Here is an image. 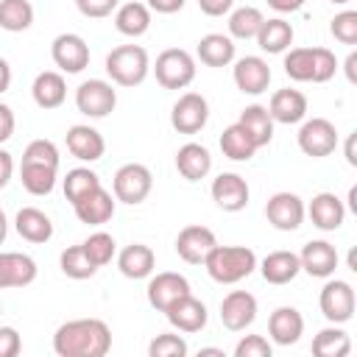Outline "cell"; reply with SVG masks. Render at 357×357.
<instances>
[{
    "label": "cell",
    "instance_id": "6da1fadb",
    "mask_svg": "<svg viewBox=\"0 0 357 357\" xmlns=\"http://www.w3.org/2000/svg\"><path fill=\"white\" fill-rule=\"evenodd\" d=\"M112 349V329L100 318H75L56 329L53 351L59 357H103Z\"/></svg>",
    "mask_w": 357,
    "mask_h": 357
},
{
    "label": "cell",
    "instance_id": "7a4b0ae2",
    "mask_svg": "<svg viewBox=\"0 0 357 357\" xmlns=\"http://www.w3.org/2000/svg\"><path fill=\"white\" fill-rule=\"evenodd\" d=\"M206 273L218 284H237L257 268V254L245 245H215L204 259Z\"/></svg>",
    "mask_w": 357,
    "mask_h": 357
},
{
    "label": "cell",
    "instance_id": "3957f363",
    "mask_svg": "<svg viewBox=\"0 0 357 357\" xmlns=\"http://www.w3.org/2000/svg\"><path fill=\"white\" fill-rule=\"evenodd\" d=\"M337 70V59L329 47H293L284 56V73L301 84H326Z\"/></svg>",
    "mask_w": 357,
    "mask_h": 357
},
{
    "label": "cell",
    "instance_id": "277c9868",
    "mask_svg": "<svg viewBox=\"0 0 357 357\" xmlns=\"http://www.w3.org/2000/svg\"><path fill=\"white\" fill-rule=\"evenodd\" d=\"M148 70V50L139 45H120L106 56V73L117 86H139Z\"/></svg>",
    "mask_w": 357,
    "mask_h": 357
},
{
    "label": "cell",
    "instance_id": "5b68a950",
    "mask_svg": "<svg viewBox=\"0 0 357 357\" xmlns=\"http://www.w3.org/2000/svg\"><path fill=\"white\" fill-rule=\"evenodd\" d=\"M153 75L165 89H184L195 78V59L181 47H167L156 56Z\"/></svg>",
    "mask_w": 357,
    "mask_h": 357
},
{
    "label": "cell",
    "instance_id": "8992f818",
    "mask_svg": "<svg viewBox=\"0 0 357 357\" xmlns=\"http://www.w3.org/2000/svg\"><path fill=\"white\" fill-rule=\"evenodd\" d=\"M151 187H153V176L145 165L139 162H128L123 167H117L114 173V181H112V190H114V198L123 201V204H142L148 195H151Z\"/></svg>",
    "mask_w": 357,
    "mask_h": 357
},
{
    "label": "cell",
    "instance_id": "52a82bcc",
    "mask_svg": "<svg viewBox=\"0 0 357 357\" xmlns=\"http://www.w3.org/2000/svg\"><path fill=\"white\" fill-rule=\"evenodd\" d=\"M75 106H78L81 114L100 120V117H106V114L114 112V106H117V89L109 81H103V78H89V81H84L75 89Z\"/></svg>",
    "mask_w": 357,
    "mask_h": 357
},
{
    "label": "cell",
    "instance_id": "ba28073f",
    "mask_svg": "<svg viewBox=\"0 0 357 357\" xmlns=\"http://www.w3.org/2000/svg\"><path fill=\"white\" fill-rule=\"evenodd\" d=\"M298 148L307 156H312V159L329 156L337 148V128H335V123L326 120V117L304 120L301 128H298Z\"/></svg>",
    "mask_w": 357,
    "mask_h": 357
},
{
    "label": "cell",
    "instance_id": "9c48e42d",
    "mask_svg": "<svg viewBox=\"0 0 357 357\" xmlns=\"http://www.w3.org/2000/svg\"><path fill=\"white\" fill-rule=\"evenodd\" d=\"M304 215H307L304 201L296 192H287V190L273 192L265 204V218L279 231H296L304 223Z\"/></svg>",
    "mask_w": 357,
    "mask_h": 357
},
{
    "label": "cell",
    "instance_id": "30bf717a",
    "mask_svg": "<svg viewBox=\"0 0 357 357\" xmlns=\"http://www.w3.org/2000/svg\"><path fill=\"white\" fill-rule=\"evenodd\" d=\"M318 304H321V312L329 324H346L351 321L354 315V287L343 279H332L321 287V296H318Z\"/></svg>",
    "mask_w": 357,
    "mask_h": 357
},
{
    "label": "cell",
    "instance_id": "8fae6325",
    "mask_svg": "<svg viewBox=\"0 0 357 357\" xmlns=\"http://www.w3.org/2000/svg\"><path fill=\"white\" fill-rule=\"evenodd\" d=\"M209 120V103L198 92H184L170 112V126L178 134H198Z\"/></svg>",
    "mask_w": 357,
    "mask_h": 357
},
{
    "label": "cell",
    "instance_id": "7c38bea8",
    "mask_svg": "<svg viewBox=\"0 0 357 357\" xmlns=\"http://www.w3.org/2000/svg\"><path fill=\"white\" fill-rule=\"evenodd\" d=\"M50 56H53V64L70 75L89 67V45L78 33H59L50 45Z\"/></svg>",
    "mask_w": 357,
    "mask_h": 357
},
{
    "label": "cell",
    "instance_id": "4fadbf2b",
    "mask_svg": "<svg viewBox=\"0 0 357 357\" xmlns=\"http://www.w3.org/2000/svg\"><path fill=\"white\" fill-rule=\"evenodd\" d=\"M257 318V298L248 290H231L220 301V321L229 332H243Z\"/></svg>",
    "mask_w": 357,
    "mask_h": 357
},
{
    "label": "cell",
    "instance_id": "5bb4252c",
    "mask_svg": "<svg viewBox=\"0 0 357 357\" xmlns=\"http://www.w3.org/2000/svg\"><path fill=\"white\" fill-rule=\"evenodd\" d=\"M218 245L215 240V231L206 229V226H184L176 237V251L184 262L190 265H204L206 254Z\"/></svg>",
    "mask_w": 357,
    "mask_h": 357
},
{
    "label": "cell",
    "instance_id": "9a60e30c",
    "mask_svg": "<svg viewBox=\"0 0 357 357\" xmlns=\"http://www.w3.org/2000/svg\"><path fill=\"white\" fill-rule=\"evenodd\" d=\"M148 304L159 312H165L173 301H178L181 296L190 293V282L187 276L181 273H173V271H165V273H156L151 282H148Z\"/></svg>",
    "mask_w": 357,
    "mask_h": 357
},
{
    "label": "cell",
    "instance_id": "2e32d148",
    "mask_svg": "<svg viewBox=\"0 0 357 357\" xmlns=\"http://www.w3.org/2000/svg\"><path fill=\"white\" fill-rule=\"evenodd\" d=\"M165 315H167V321H170L173 329L187 332V335L201 332V329L206 326V318H209L204 301H198L192 293H187V296H181L178 301H173V304L165 310Z\"/></svg>",
    "mask_w": 357,
    "mask_h": 357
},
{
    "label": "cell",
    "instance_id": "e0dca14e",
    "mask_svg": "<svg viewBox=\"0 0 357 357\" xmlns=\"http://www.w3.org/2000/svg\"><path fill=\"white\" fill-rule=\"evenodd\" d=\"M248 184L243 176L237 173H220L215 181H212V201L223 209V212H240L248 206Z\"/></svg>",
    "mask_w": 357,
    "mask_h": 357
},
{
    "label": "cell",
    "instance_id": "ac0fdd59",
    "mask_svg": "<svg viewBox=\"0 0 357 357\" xmlns=\"http://www.w3.org/2000/svg\"><path fill=\"white\" fill-rule=\"evenodd\" d=\"M231 75H234L237 89L245 92V95H262L268 89V84H271V67L259 56H243L234 64Z\"/></svg>",
    "mask_w": 357,
    "mask_h": 357
},
{
    "label": "cell",
    "instance_id": "d6986e66",
    "mask_svg": "<svg viewBox=\"0 0 357 357\" xmlns=\"http://www.w3.org/2000/svg\"><path fill=\"white\" fill-rule=\"evenodd\" d=\"M67 151L81 162H98L106 153V139L98 128L78 123V126H70L67 131Z\"/></svg>",
    "mask_w": 357,
    "mask_h": 357
},
{
    "label": "cell",
    "instance_id": "ffe728a7",
    "mask_svg": "<svg viewBox=\"0 0 357 357\" xmlns=\"http://www.w3.org/2000/svg\"><path fill=\"white\" fill-rule=\"evenodd\" d=\"M73 209H75V218H78L81 223H86V226H103V223L112 220V215H114V198H112L109 190L95 187V190L86 192L84 198H78V201L73 204Z\"/></svg>",
    "mask_w": 357,
    "mask_h": 357
},
{
    "label": "cell",
    "instance_id": "44dd1931",
    "mask_svg": "<svg viewBox=\"0 0 357 357\" xmlns=\"http://www.w3.org/2000/svg\"><path fill=\"white\" fill-rule=\"evenodd\" d=\"M298 262H301V271H307L310 276L315 279H326L335 273L337 268V251L332 243L326 240H310L301 254H298Z\"/></svg>",
    "mask_w": 357,
    "mask_h": 357
},
{
    "label": "cell",
    "instance_id": "7402d4cb",
    "mask_svg": "<svg viewBox=\"0 0 357 357\" xmlns=\"http://www.w3.org/2000/svg\"><path fill=\"white\" fill-rule=\"evenodd\" d=\"M36 279V262L20 251H0V290L28 287Z\"/></svg>",
    "mask_w": 357,
    "mask_h": 357
},
{
    "label": "cell",
    "instance_id": "603a6c76",
    "mask_svg": "<svg viewBox=\"0 0 357 357\" xmlns=\"http://www.w3.org/2000/svg\"><path fill=\"white\" fill-rule=\"evenodd\" d=\"M268 335L276 346H293L304 335V318L296 307H276L268 318Z\"/></svg>",
    "mask_w": 357,
    "mask_h": 357
},
{
    "label": "cell",
    "instance_id": "cb8c5ba5",
    "mask_svg": "<svg viewBox=\"0 0 357 357\" xmlns=\"http://www.w3.org/2000/svg\"><path fill=\"white\" fill-rule=\"evenodd\" d=\"M307 215H310L315 229L335 231V229H340V223L346 218V206L335 192H318V195H312V201L307 206Z\"/></svg>",
    "mask_w": 357,
    "mask_h": 357
},
{
    "label": "cell",
    "instance_id": "d4e9b609",
    "mask_svg": "<svg viewBox=\"0 0 357 357\" xmlns=\"http://www.w3.org/2000/svg\"><path fill=\"white\" fill-rule=\"evenodd\" d=\"M268 114L273 117V123H284V126L301 123L307 117V95L298 89H279L271 95Z\"/></svg>",
    "mask_w": 357,
    "mask_h": 357
},
{
    "label": "cell",
    "instance_id": "484cf974",
    "mask_svg": "<svg viewBox=\"0 0 357 357\" xmlns=\"http://www.w3.org/2000/svg\"><path fill=\"white\" fill-rule=\"evenodd\" d=\"M31 95H33V103L39 109H59L67 98V81L61 73L56 70H45L33 78L31 84Z\"/></svg>",
    "mask_w": 357,
    "mask_h": 357
},
{
    "label": "cell",
    "instance_id": "4316f807",
    "mask_svg": "<svg viewBox=\"0 0 357 357\" xmlns=\"http://www.w3.org/2000/svg\"><path fill=\"white\" fill-rule=\"evenodd\" d=\"M153 265H156V254L145 243H131L117 254V268L126 279H145L153 273Z\"/></svg>",
    "mask_w": 357,
    "mask_h": 357
},
{
    "label": "cell",
    "instance_id": "83f0119b",
    "mask_svg": "<svg viewBox=\"0 0 357 357\" xmlns=\"http://www.w3.org/2000/svg\"><path fill=\"white\" fill-rule=\"evenodd\" d=\"M176 170L187 178V181H201L209 176L212 170V156L204 145L198 142H187L176 151Z\"/></svg>",
    "mask_w": 357,
    "mask_h": 357
},
{
    "label": "cell",
    "instance_id": "f1b7e54d",
    "mask_svg": "<svg viewBox=\"0 0 357 357\" xmlns=\"http://www.w3.org/2000/svg\"><path fill=\"white\" fill-rule=\"evenodd\" d=\"M14 226H17V234L22 240L36 243V245L47 243L53 237V220L42 209H36V206H22L17 212V218H14Z\"/></svg>",
    "mask_w": 357,
    "mask_h": 357
},
{
    "label": "cell",
    "instance_id": "f546056e",
    "mask_svg": "<svg viewBox=\"0 0 357 357\" xmlns=\"http://www.w3.org/2000/svg\"><path fill=\"white\" fill-rule=\"evenodd\" d=\"M259 271L268 284H287L298 276L301 262H298V254H293V251H273L262 259Z\"/></svg>",
    "mask_w": 357,
    "mask_h": 357
},
{
    "label": "cell",
    "instance_id": "4dcf8cb0",
    "mask_svg": "<svg viewBox=\"0 0 357 357\" xmlns=\"http://www.w3.org/2000/svg\"><path fill=\"white\" fill-rule=\"evenodd\" d=\"M254 39L265 53H284L293 45V25L287 20H282V17L265 20Z\"/></svg>",
    "mask_w": 357,
    "mask_h": 357
},
{
    "label": "cell",
    "instance_id": "1f68e13d",
    "mask_svg": "<svg viewBox=\"0 0 357 357\" xmlns=\"http://www.w3.org/2000/svg\"><path fill=\"white\" fill-rule=\"evenodd\" d=\"M220 151L226 159L231 162H248L259 148L254 142V137L240 126V123H231L229 128H223L220 134Z\"/></svg>",
    "mask_w": 357,
    "mask_h": 357
},
{
    "label": "cell",
    "instance_id": "d6a6232c",
    "mask_svg": "<svg viewBox=\"0 0 357 357\" xmlns=\"http://www.w3.org/2000/svg\"><path fill=\"white\" fill-rule=\"evenodd\" d=\"M195 53L206 67H226L234 61V42L231 36H223V33H206L201 36Z\"/></svg>",
    "mask_w": 357,
    "mask_h": 357
},
{
    "label": "cell",
    "instance_id": "836d02e7",
    "mask_svg": "<svg viewBox=\"0 0 357 357\" xmlns=\"http://www.w3.org/2000/svg\"><path fill=\"white\" fill-rule=\"evenodd\" d=\"M114 28L123 36H142L151 28V8L145 3H123L114 11Z\"/></svg>",
    "mask_w": 357,
    "mask_h": 357
},
{
    "label": "cell",
    "instance_id": "e575fe53",
    "mask_svg": "<svg viewBox=\"0 0 357 357\" xmlns=\"http://www.w3.org/2000/svg\"><path fill=\"white\" fill-rule=\"evenodd\" d=\"M237 123L254 137L257 148H265V145L273 139V117L268 114V106H259V103L245 106V109L240 112V120H237Z\"/></svg>",
    "mask_w": 357,
    "mask_h": 357
},
{
    "label": "cell",
    "instance_id": "d590c367",
    "mask_svg": "<svg viewBox=\"0 0 357 357\" xmlns=\"http://www.w3.org/2000/svg\"><path fill=\"white\" fill-rule=\"evenodd\" d=\"M56 173L59 167L50 165H36V162H22L20 167V181L31 195H50L56 187Z\"/></svg>",
    "mask_w": 357,
    "mask_h": 357
},
{
    "label": "cell",
    "instance_id": "8d00e7d4",
    "mask_svg": "<svg viewBox=\"0 0 357 357\" xmlns=\"http://www.w3.org/2000/svg\"><path fill=\"white\" fill-rule=\"evenodd\" d=\"M33 25V6L28 0H0V28L8 33L28 31Z\"/></svg>",
    "mask_w": 357,
    "mask_h": 357
},
{
    "label": "cell",
    "instance_id": "74e56055",
    "mask_svg": "<svg viewBox=\"0 0 357 357\" xmlns=\"http://www.w3.org/2000/svg\"><path fill=\"white\" fill-rule=\"evenodd\" d=\"M349 351H351V337L337 326H326L312 337V354L318 357H346Z\"/></svg>",
    "mask_w": 357,
    "mask_h": 357
},
{
    "label": "cell",
    "instance_id": "f35d334b",
    "mask_svg": "<svg viewBox=\"0 0 357 357\" xmlns=\"http://www.w3.org/2000/svg\"><path fill=\"white\" fill-rule=\"evenodd\" d=\"M59 265H61L64 276H70V279H89V276H95V271H98V265L86 257L84 245H70V248H64L61 257H59Z\"/></svg>",
    "mask_w": 357,
    "mask_h": 357
},
{
    "label": "cell",
    "instance_id": "ab89813d",
    "mask_svg": "<svg viewBox=\"0 0 357 357\" xmlns=\"http://www.w3.org/2000/svg\"><path fill=\"white\" fill-rule=\"evenodd\" d=\"M262 22H265V17H262L259 8L243 6V8L231 11V17H229V33H231L234 39H254Z\"/></svg>",
    "mask_w": 357,
    "mask_h": 357
},
{
    "label": "cell",
    "instance_id": "60d3db41",
    "mask_svg": "<svg viewBox=\"0 0 357 357\" xmlns=\"http://www.w3.org/2000/svg\"><path fill=\"white\" fill-rule=\"evenodd\" d=\"M95 187H100V178H98V173L89 170V167H73V170H67V176H64V198H67L70 204H75L78 198H84V195L92 192Z\"/></svg>",
    "mask_w": 357,
    "mask_h": 357
},
{
    "label": "cell",
    "instance_id": "b9f144b4",
    "mask_svg": "<svg viewBox=\"0 0 357 357\" xmlns=\"http://www.w3.org/2000/svg\"><path fill=\"white\" fill-rule=\"evenodd\" d=\"M84 251H86V257L98 265V268H103V265H109L112 262V257H114V251H117V243H114V237L112 234H106V231H95V234H89L84 243Z\"/></svg>",
    "mask_w": 357,
    "mask_h": 357
},
{
    "label": "cell",
    "instance_id": "7bdbcfd3",
    "mask_svg": "<svg viewBox=\"0 0 357 357\" xmlns=\"http://www.w3.org/2000/svg\"><path fill=\"white\" fill-rule=\"evenodd\" d=\"M190 349H187V340L181 335H173V332H165V335H156L148 346V354L151 357H184Z\"/></svg>",
    "mask_w": 357,
    "mask_h": 357
},
{
    "label": "cell",
    "instance_id": "ee69618b",
    "mask_svg": "<svg viewBox=\"0 0 357 357\" xmlns=\"http://www.w3.org/2000/svg\"><path fill=\"white\" fill-rule=\"evenodd\" d=\"M332 36L343 45H357V11H340L332 17V25H329Z\"/></svg>",
    "mask_w": 357,
    "mask_h": 357
},
{
    "label": "cell",
    "instance_id": "f6af8a7d",
    "mask_svg": "<svg viewBox=\"0 0 357 357\" xmlns=\"http://www.w3.org/2000/svg\"><path fill=\"white\" fill-rule=\"evenodd\" d=\"M22 162H36V165L59 167V148L50 139H33V142H28V148L22 153Z\"/></svg>",
    "mask_w": 357,
    "mask_h": 357
},
{
    "label": "cell",
    "instance_id": "bcb514c9",
    "mask_svg": "<svg viewBox=\"0 0 357 357\" xmlns=\"http://www.w3.org/2000/svg\"><path fill=\"white\" fill-rule=\"evenodd\" d=\"M271 354H273V346L262 335H245L234 346V357H271Z\"/></svg>",
    "mask_w": 357,
    "mask_h": 357
},
{
    "label": "cell",
    "instance_id": "7dc6e473",
    "mask_svg": "<svg viewBox=\"0 0 357 357\" xmlns=\"http://www.w3.org/2000/svg\"><path fill=\"white\" fill-rule=\"evenodd\" d=\"M117 3H120V0H75L78 11H81L84 17H89V20H103V17H109V14L117 8Z\"/></svg>",
    "mask_w": 357,
    "mask_h": 357
},
{
    "label": "cell",
    "instance_id": "c3c4849f",
    "mask_svg": "<svg viewBox=\"0 0 357 357\" xmlns=\"http://www.w3.org/2000/svg\"><path fill=\"white\" fill-rule=\"evenodd\" d=\"M22 349L20 332L14 326H0V357H17Z\"/></svg>",
    "mask_w": 357,
    "mask_h": 357
},
{
    "label": "cell",
    "instance_id": "681fc988",
    "mask_svg": "<svg viewBox=\"0 0 357 357\" xmlns=\"http://www.w3.org/2000/svg\"><path fill=\"white\" fill-rule=\"evenodd\" d=\"M231 6H234V0H198V8L206 17H223L231 11Z\"/></svg>",
    "mask_w": 357,
    "mask_h": 357
},
{
    "label": "cell",
    "instance_id": "f907efd6",
    "mask_svg": "<svg viewBox=\"0 0 357 357\" xmlns=\"http://www.w3.org/2000/svg\"><path fill=\"white\" fill-rule=\"evenodd\" d=\"M14 126H17V120H14V112H11V106L0 103V142L11 139V134H14Z\"/></svg>",
    "mask_w": 357,
    "mask_h": 357
},
{
    "label": "cell",
    "instance_id": "816d5d0a",
    "mask_svg": "<svg viewBox=\"0 0 357 357\" xmlns=\"http://www.w3.org/2000/svg\"><path fill=\"white\" fill-rule=\"evenodd\" d=\"M184 3H187V0H148L145 6H148L151 11H156V14H176V11L184 8Z\"/></svg>",
    "mask_w": 357,
    "mask_h": 357
},
{
    "label": "cell",
    "instance_id": "f5cc1de1",
    "mask_svg": "<svg viewBox=\"0 0 357 357\" xmlns=\"http://www.w3.org/2000/svg\"><path fill=\"white\" fill-rule=\"evenodd\" d=\"M11 176H14V159L8 151H0V190L11 181Z\"/></svg>",
    "mask_w": 357,
    "mask_h": 357
},
{
    "label": "cell",
    "instance_id": "db71d44e",
    "mask_svg": "<svg viewBox=\"0 0 357 357\" xmlns=\"http://www.w3.org/2000/svg\"><path fill=\"white\" fill-rule=\"evenodd\" d=\"M268 6L273 8V11H298L301 6H304V0H268Z\"/></svg>",
    "mask_w": 357,
    "mask_h": 357
},
{
    "label": "cell",
    "instance_id": "11a10c76",
    "mask_svg": "<svg viewBox=\"0 0 357 357\" xmlns=\"http://www.w3.org/2000/svg\"><path fill=\"white\" fill-rule=\"evenodd\" d=\"M8 86H11V67L6 59H0V95L8 92Z\"/></svg>",
    "mask_w": 357,
    "mask_h": 357
},
{
    "label": "cell",
    "instance_id": "9f6ffc18",
    "mask_svg": "<svg viewBox=\"0 0 357 357\" xmlns=\"http://www.w3.org/2000/svg\"><path fill=\"white\" fill-rule=\"evenodd\" d=\"M346 78L351 81V84H357V53H349V59H346Z\"/></svg>",
    "mask_w": 357,
    "mask_h": 357
},
{
    "label": "cell",
    "instance_id": "6f0895ef",
    "mask_svg": "<svg viewBox=\"0 0 357 357\" xmlns=\"http://www.w3.org/2000/svg\"><path fill=\"white\" fill-rule=\"evenodd\" d=\"M354 134H349V139H346V162L351 165V167H357V156H354Z\"/></svg>",
    "mask_w": 357,
    "mask_h": 357
},
{
    "label": "cell",
    "instance_id": "680465c9",
    "mask_svg": "<svg viewBox=\"0 0 357 357\" xmlns=\"http://www.w3.org/2000/svg\"><path fill=\"white\" fill-rule=\"evenodd\" d=\"M6 234H8V218H6V212L0 209V243L6 240Z\"/></svg>",
    "mask_w": 357,
    "mask_h": 357
},
{
    "label": "cell",
    "instance_id": "91938a15",
    "mask_svg": "<svg viewBox=\"0 0 357 357\" xmlns=\"http://www.w3.org/2000/svg\"><path fill=\"white\" fill-rule=\"evenodd\" d=\"M349 209H351V212H357V187H351V190H349Z\"/></svg>",
    "mask_w": 357,
    "mask_h": 357
},
{
    "label": "cell",
    "instance_id": "94428289",
    "mask_svg": "<svg viewBox=\"0 0 357 357\" xmlns=\"http://www.w3.org/2000/svg\"><path fill=\"white\" fill-rule=\"evenodd\" d=\"M349 271H357V257H354V248L349 251Z\"/></svg>",
    "mask_w": 357,
    "mask_h": 357
},
{
    "label": "cell",
    "instance_id": "6125c7cd",
    "mask_svg": "<svg viewBox=\"0 0 357 357\" xmlns=\"http://www.w3.org/2000/svg\"><path fill=\"white\" fill-rule=\"evenodd\" d=\"M201 354H218V357H223V351H220V349H201Z\"/></svg>",
    "mask_w": 357,
    "mask_h": 357
},
{
    "label": "cell",
    "instance_id": "be15d7a7",
    "mask_svg": "<svg viewBox=\"0 0 357 357\" xmlns=\"http://www.w3.org/2000/svg\"><path fill=\"white\" fill-rule=\"evenodd\" d=\"M329 3H335V6H346L349 0H329Z\"/></svg>",
    "mask_w": 357,
    "mask_h": 357
},
{
    "label": "cell",
    "instance_id": "e7e4bbea",
    "mask_svg": "<svg viewBox=\"0 0 357 357\" xmlns=\"http://www.w3.org/2000/svg\"><path fill=\"white\" fill-rule=\"evenodd\" d=\"M0 312H3V310H0Z\"/></svg>",
    "mask_w": 357,
    "mask_h": 357
}]
</instances>
